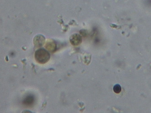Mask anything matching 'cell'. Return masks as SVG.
Masks as SVG:
<instances>
[{
  "instance_id": "6da1fadb",
  "label": "cell",
  "mask_w": 151,
  "mask_h": 113,
  "mask_svg": "<svg viewBox=\"0 0 151 113\" xmlns=\"http://www.w3.org/2000/svg\"><path fill=\"white\" fill-rule=\"evenodd\" d=\"M35 59L41 64H45L50 60V53L44 48H40L35 52Z\"/></svg>"
},
{
  "instance_id": "7a4b0ae2",
  "label": "cell",
  "mask_w": 151,
  "mask_h": 113,
  "mask_svg": "<svg viewBox=\"0 0 151 113\" xmlns=\"http://www.w3.org/2000/svg\"><path fill=\"white\" fill-rule=\"evenodd\" d=\"M70 42L73 45H79L82 42V38L78 34H73L70 37Z\"/></svg>"
},
{
  "instance_id": "3957f363",
  "label": "cell",
  "mask_w": 151,
  "mask_h": 113,
  "mask_svg": "<svg viewBox=\"0 0 151 113\" xmlns=\"http://www.w3.org/2000/svg\"><path fill=\"white\" fill-rule=\"evenodd\" d=\"M45 38L42 35H37L35 37L34 40V44L36 47H41L45 44Z\"/></svg>"
},
{
  "instance_id": "277c9868",
  "label": "cell",
  "mask_w": 151,
  "mask_h": 113,
  "mask_svg": "<svg viewBox=\"0 0 151 113\" xmlns=\"http://www.w3.org/2000/svg\"><path fill=\"white\" fill-rule=\"evenodd\" d=\"M45 48L49 51L53 52L56 50L57 48L56 44L54 41L50 40L47 42Z\"/></svg>"
},
{
  "instance_id": "5b68a950",
  "label": "cell",
  "mask_w": 151,
  "mask_h": 113,
  "mask_svg": "<svg viewBox=\"0 0 151 113\" xmlns=\"http://www.w3.org/2000/svg\"><path fill=\"white\" fill-rule=\"evenodd\" d=\"M34 101V98L32 96H29L26 97L23 101V103L25 105H30Z\"/></svg>"
},
{
  "instance_id": "8992f818",
  "label": "cell",
  "mask_w": 151,
  "mask_h": 113,
  "mask_svg": "<svg viewBox=\"0 0 151 113\" xmlns=\"http://www.w3.org/2000/svg\"><path fill=\"white\" fill-rule=\"evenodd\" d=\"M114 91L115 92V93L117 94H119L120 93L121 91V87L120 86L119 84H116L114 86L113 88Z\"/></svg>"
}]
</instances>
